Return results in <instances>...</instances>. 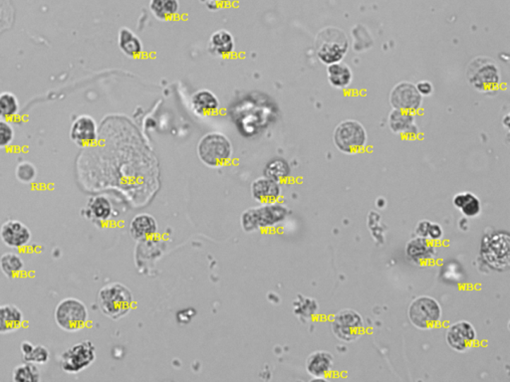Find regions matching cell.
Instances as JSON below:
<instances>
[{
  "label": "cell",
  "instance_id": "6da1fadb",
  "mask_svg": "<svg viewBox=\"0 0 510 382\" xmlns=\"http://www.w3.org/2000/svg\"><path fill=\"white\" fill-rule=\"evenodd\" d=\"M98 304L104 316L118 321L130 313L134 304V297L124 284L111 283L99 291Z\"/></svg>",
  "mask_w": 510,
  "mask_h": 382
},
{
  "label": "cell",
  "instance_id": "7a4b0ae2",
  "mask_svg": "<svg viewBox=\"0 0 510 382\" xmlns=\"http://www.w3.org/2000/svg\"><path fill=\"white\" fill-rule=\"evenodd\" d=\"M289 214V208L278 202L250 207L241 214V228L248 233L270 228L284 222Z\"/></svg>",
  "mask_w": 510,
  "mask_h": 382
},
{
  "label": "cell",
  "instance_id": "3957f363",
  "mask_svg": "<svg viewBox=\"0 0 510 382\" xmlns=\"http://www.w3.org/2000/svg\"><path fill=\"white\" fill-rule=\"evenodd\" d=\"M198 156L210 168H221L233 158V149L229 137L221 133H207L200 140Z\"/></svg>",
  "mask_w": 510,
  "mask_h": 382
},
{
  "label": "cell",
  "instance_id": "277c9868",
  "mask_svg": "<svg viewBox=\"0 0 510 382\" xmlns=\"http://www.w3.org/2000/svg\"><path fill=\"white\" fill-rule=\"evenodd\" d=\"M483 262L492 270L504 272L510 266V236L507 231H493L483 237L480 246Z\"/></svg>",
  "mask_w": 510,
  "mask_h": 382
},
{
  "label": "cell",
  "instance_id": "5b68a950",
  "mask_svg": "<svg viewBox=\"0 0 510 382\" xmlns=\"http://www.w3.org/2000/svg\"><path fill=\"white\" fill-rule=\"evenodd\" d=\"M466 76L470 86L483 94L494 93L502 84V74L497 63L487 57L475 58L468 64Z\"/></svg>",
  "mask_w": 510,
  "mask_h": 382
},
{
  "label": "cell",
  "instance_id": "8992f818",
  "mask_svg": "<svg viewBox=\"0 0 510 382\" xmlns=\"http://www.w3.org/2000/svg\"><path fill=\"white\" fill-rule=\"evenodd\" d=\"M315 45L319 61L326 66L342 61L349 50L346 34L335 27L323 29L316 38Z\"/></svg>",
  "mask_w": 510,
  "mask_h": 382
},
{
  "label": "cell",
  "instance_id": "52a82bcc",
  "mask_svg": "<svg viewBox=\"0 0 510 382\" xmlns=\"http://www.w3.org/2000/svg\"><path fill=\"white\" fill-rule=\"evenodd\" d=\"M54 321L64 332H79L88 323V308L81 300L71 297L62 299L55 307Z\"/></svg>",
  "mask_w": 510,
  "mask_h": 382
},
{
  "label": "cell",
  "instance_id": "ba28073f",
  "mask_svg": "<svg viewBox=\"0 0 510 382\" xmlns=\"http://www.w3.org/2000/svg\"><path fill=\"white\" fill-rule=\"evenodd\" d=\"M333 141L343 154H356L363 152L368 142V134L361 123L345 120L336 127Z\"/></svg>",
  "mask_w": 510,
  "mask_h": 382
},
{
  "label": "cell",
  "instance_id": "9c48e42d",
  "mask_svg": "<svg viewBox=\"0 0 510 382\" xmlns=\"http://www.w3.org/2000/svg\"><path fill=\"white\" fill-rule=\"evenodd\" d=\"M408 320L420 330H431L442 321V309L436 299L420 296L415 299L408 307Z\"/></svg>",
  "mask_w": 510,
  "mask_h": 382
},
{
  "label": "cell",
  "instance_id": "30bf717a",
  "mask_svg": "<svg viewBox=\"0 0 510 382\" xmlns=\"http://www.w3.org/2000/svg\"><path fill=\"white\" fill-rule=\"evenodd\" d=\"M96 347L91 340L75 343L60 355V367L68 374H77L85 371L95 362Z\"/></svg>",
  "mask_w": 510,
  "mask_h": 382
},
{
  "label": "cell",
  "instance_id": "8fae6325",
  "mask_svg": "<svg viewBox=\"0 0 510 382\" xmlns=\"http://www.w3.org/2000/svg\"><path fill=\"white\" fill-rule=\"evenodd\" d=\"M331 328L341 342L353 343L364 332L363 318L354 309H342L333 318Z\"/></svg>",
  "mask_w": 510,
  "mask_h": 382
},
{
  "label": "cell",
  "instance_id": "7c38bea8",
  "mask_svg": "<svg viewBox=\"0 0 510 382\" xmlns=\"http://www.w3.org/2000/svg\"><path fill=\"white\" fill-rule=\"evenodd\" d=\"M424 97L417 90L415 84L400 82L390 93V103L394 110L415 113L422 108Z\"/></svg>",
  "mask_w": 510,
  "mask_h": 382
},
{
  "label": "cell",
  "instance_id": "4fadbf2b",
  "mask_svg": "<svg viewBox=\"0 0 510 382\" xmlns=\"http://www.w3.org/2000/svg\"><path fill=\"white\" fill-rule=\"evenodd\" d=\"M478 335L470 321H459L449 326L446 340L449 347L456 352H465L475 345Z\"/></svg>",
  "mask_w": 510,
  "mask_h": 382
},
{
  "label": "cell",
  "instance_id": "5bb4252c",
  "mask_svg": "<svg viewBox=\"0 0 510 382\" xmlns=\"http://www.w3.org/2000/svg\"><path fill=\"white\" fill-rule=\"evenodd\" d=\"M0 239L11 249L26 247L32 240L30 229L19 220H7L0 227Z\"/></svg>",
  "mask_w": 510,
  "mask_h": 382
},
{
  "label": "cell",
  "instance_id": "9a60e30c",
  "mask_svg": "<svg viewBox=\"0 0 510 382\" xmlns=\"http://www.w3.org/2000/svg\"><path fill=\"white\" fill-rule=\"evenodd\" d=\"M70 139L77 146H93L98 139V125L91 116L81 115L75 118L70 129Z\"/></svg>",
  "mask_w": 510,
  "mask_h": 382
},
{
  "label": "cell",
  "instance_id": "2e32d148",
  "mask_svg": "<svg viewBox=\"0 0 510 382\" xmlns=\"http://www.w3.org/2000/svg\"><path fill=\"white\" fill-rule=\"evenodd\" d=\"M250 191L255 202L260 204L277 202L282 195L280 183L265 175L253 180V183H251Z\"/></svg>",
  "mask_w": 510,
  "mask_h": 382
},
{
  "label": "cell",
  "instance_id": "e0dca14e",
  "mask_svg": "<svg viewBox=\"0 0 510 382\" xmlns=\"http://www.w3.org/2000/svg\"><path fill=\"white\" fill-rule=\"evenodd\" d=\"M388 125L394 134L406 137H415L420 133L413 113L393 110L389 115Z\"/></svg>",
  "mask_w": 510,
  "mask_h": 382
},
{
  "label": "cell",
  "instance_id": "ac0fdd59",
  "mask_svg": "<svg viewBox=\"0 0 510 382\" xmlns=\"http://www.w3.org/2000/svg\"><path fill=\"white\" fill-rule=\"evenodd\" d=\"M334 366L332 355L324 350L312 352L306 360V371L317 381H323Z\"/></svg>",
  "mask_w": 510,
  "mask_h": 382
},
{
  "label": "cell",
  "instance_id": "d6986e66",
  "mask_svg": "<svg viewBox=\"0 0 510 382\" xmlns=\"http://www.w3.org/2000/svg\"><path fill=\"white\" fill-rule=\"evenodd\" d=\"M193 112L200 117H209L219 111V100L216 94L207 89H200L195 92L190 99Z\"/></svg>",
  "mask_w": 510,
  "mask_h": 382
},
{
  "label": "cell",
  "instance_id": "ffe728a7",
  "mask_svg": "<svg viewBox=\"0 0 510 382\" xmlns=\"http://www.w3.org/2000/svg\"><path fill=\"white\" fill-rule=\"evenodd\" d=\"M236 49V40L229 31L221 29L210 35L207 50L212 56L227 58L231 56Z\"/></svg>",
  "mask_w": 510,
  "mask_h": 382
},
{
  "label": "cell",
  "instance_id": "44dd1931",
  "mask_svg": "<svg viewBox=\"0 0 510 382\" xmlns=\"http://www.w3.org/2000/svg\"><path fill=\"white\" fill-rule=\"evenodd\" d=\"M24 315L16 304H0V335H8L23 328Z\"/></svg>",
  "mask_w": 510,
  "mask_h": 382
},
{
  "label": "cell",
  "instance_id": "7402d4cb",
  "mask_svg": "<svg viewBox=\"0 0 510 382\" xmlns=\"http://www.w3.org/2000/svg\"><path fill=\"white\" fill-rule=\"evenodd\" d=\"M158 222L152 215L138 214L130 223V232L136 240H147L158 232Z\"/></svg>",
  "mask_w": 510,
  "mask_h": 382
},
{
  "label": "cell",
  "instance_id": "603a6c76",
  "mask_svg": "<svg viewBox=\"0 0 510 382\" xmlns=\"http://www.w3.org/2000/svg\"><path fill=\"white\" fill-rule=\"evenodd\" d=\"M406 253L411 260L422 264L427 262L435 255L434 246L432 245L431 240L423 237L418 236L417 238L412 239L407 244L406 247Z\"/></svg>",
  "mask_w": 510,
  "mask_h": 382
},
{
  "label": "cell",
  "instance_id": "cb8c5ba5",
  "mask_svg": "<svg viewBox=\"0 0 510 382\" xmlns=\"http://www.w3.org/2000/svg\"><path fill=\"white\" fill-rule=\"evenodd\" d=\"M327 78L329 83L335 89H347L353 81L351 68L342 62L329 65L327 67Z\"/></svg>",
  "mask_w": 510,
  "mask_h": 382
},
{
  "label": "cell",
  "instance_id": "d4e9b609",
  "mask_svg": "<svg viewBox=\"0 0 510 382\" xmlns=\"http://www.w3.org/2000/svg\"><path fill=\"white\" fill-rule=\"evenodd\" d=\"M118 45L120 50L130 58L141 56L142 52V43L141 39L134 33V31L127 27L120 29L118 34Z\"/></svg>",
  "mask_w": 510,
  "mask_h": 382
},
{
  "label": "cell",
  "instance_id": "484cf974",
  "mask_svg": "<svg viewBox=\"0 0 510 382\" xmlns=\"http://www.w3.org/2000/svg\"><path fill=\"white\" fill-rule=\"evenodd\" d=\"M85 210L89 218L95 219L97 221H107L113 214L112 203L103 195L90 198Z\"/></svg>",
  "mask_w": 510,
  "mask_h": 382
},
{
  "label": "cell",
  "instance_id": "4316f807",
  "mask_svg": "<svg viewBox=\"0 0 510 382\" xmlns=\"http://www.w3.org/2000/svg\"><path fill=\"white\" fill-rule=\"evenodd\" d=\"M453 202L454 207L458 208L461 214L470 218L478 216L482 211L480 200L471 192L458 193L454 197Z\"/></svg>",
  "mask_w": 510,
  "mask_h": 382
},
{
  "label": "cell",
  "instance_id": "83f0119b",
  "mask_svg": "<svg viewBox=\"0 0 510 382\" xmlns=\"http://www.w3.org/2000/svg\"><path fill=\"white\" fill-rule=\"evenodd\" d=\"M150 11L157 19L171 20L180 11L178 0H150Z\"/></svg>",
  "mask_w": 510,
  "mask_h": 382
},
{
  "label": "cell",
  "instance_id": "f1b7e54d",
  "mask_svg": "<svg viewBox=\"0 0 510 382\" xmlns=\"http://www.w3.org/2000/svg\"><path fill=\"white\" fill-rule=\"evenodd\" d=\"M25 263L18 253L6 252L0 256V270L8 279H13L23 272Z\"/></svg>",
  "mask_w": 510,
  "mask_h": 382
},
{
  "label": "cell",
  "instance_id": "f546056e",
  "mask_svg": "<svg viewBox=\"0 0 510 382\" xmlns=\"http://www.w3.org/2000/svg\"><path fill=\"white\" fill-rule=\"evenodd\" d=\"M12 379L14 382H38L41 381V371L37 364L25 362L13 369Z\"/></svg>",
  "mask_w": 510,
  "mask_h": 382
},
{
  "label": "cell",
  "instance_id": "4dcf8cb0",
  "mask_svg": "<svg viewBox=\"0 0 510 382\" xmlns=\"http://www.w3.org/2000/svg\"><path fill=\"white\" fill-rule=\"evenodd\" d=\"M291 173L289 163L284 159H273L265 166V175L281 183L286 180Z\"/></svg>",
  "mask_w": 510,
  "mask_h": 382
},
{
  "label": "cell",
  "instance_id": "1f68e13d",
  "mask_svg": "<svg viewBox=\"0 0 510 382\" xmlns=\"http://www.w3.org/2000/svg\"><path fill=\"white\" fill-rule=\"evenodd\" d=\"M19 112L18 99L11 92L0 94V120H11Z\"/></svg>",
  "mask_w": 510,
  "mask_h": 382
},
{
  "label": "cell",
  "instance_id": "d6a6232c",
  "mask_svg": "<svg viewBox=\"0 0 510 382\" xmlns=\"http://www.w3.org/2000/svg\"><path fill=\"white\" fill-rule=\"evenodd\" d=\"M318 304L315 300L307 298V297L299 295L296 301H294V314L299 318L310 320L318 312Z\"/></svg>",
  "mask_w": 510,
  "mask_h": 382
},
{
  "label": "cell",
  "instance_id": "836d02e7",
  "mask_svg": "<svg viewBox=\"0 0 510 382\" xmlns=\"http://www.w3.org/2000/svg\"><path fill=\"white\" fill-rule=\"evenodd\" d=\"M16 176L19 183L30 185L37 178V169L29 161H21L16 168Z\"/></svg>",
  "mask_w": 510,
  "mask_h": 382
},
{
  "label": "cell",
  "instance_id": "e575fe53",
  "mask_svg": "<svg viewBox=\"0 0 510 382\" xmlns=\"http://www.w3.org/2000/svg\"><path fill=\"white\" fill-rule=\"evenodd\" d=\"M24 360L32 362V364H37V366H42V364H46L49 362L50 352L44 345H35V349H33L30 355L24 357Z\"/></svg>",
  "mask_w": 510,
  "mask_h": 382
},
{
  "label": "cell",
  "instance_id": "d590c367",
  "mask_svg": "<svg viewBox=\"0 0 510 382\" xmlns=\"http://www.w3.org/2000/svg\"><path fill=\"white\" fill-rule=\"evenodd\" d=\"M14 140V130L11 123L0 120V149L11 146Z\"/></svg>",
  "mask_w": 510,
  "mask_h": 382
},
{
  "label": "cell",
  "instance_id": "8d00e7d4",
  "mask_svg": "<svg viewBox=\"0 0 510 382\" xmlns=\"http://www.w3.org/2000/svg\"><path fill=\"white\" fill-rule=\"evenodd\" d=\"M442 234H444V232H442L441 225L431 222L429 230H427V239H429V240H439L442 237Z\"/></svg>",
  "mask_w": 510,
  "mask_h": 382
},
{
  "label": "cell",
  "instance_id": "74e56055",
  "mask_svg": "<svg viewBox=\"0 0 510 382\" xmlns=\"http://www.w3.org/2000/svg\"><path fill=\"white\" fill-rule=\"evenodd\" d=\"M415 87H417V90L420 94V96L423 97L431 96L432 92H434V86L429 81H420L419 83L415 85Z\"/></svg>",
  "mask_w": 510,
  "mask_h": 382
},
{
  "label": "cell",
  "instance_id": "f35d334b",
  "mask_svg": "<svg viewBox=\"0 0 510 382\" xmlns=\"http://www.w3.org/2000/svg\"><path fill=\"white\" fill-rule=\"evenodd\" d=\"M430 224H431V221H427V220L420 221L417 226H415V233H417V235L423 237V238H427Z\"/></svg>",
  "mask_w": 510,
  "mask_h": 382
},
{
  "label": "cell",
  "instance_id": "ab89813d",
  "mask_svg": "<svg viewBox=\"0 0 510 382\" xmlns=\"http://www.w3.org/2000/svg\"><path fill=\"white\" fill-rule=\"evenodd\" d=\"M33 349H35V345H32V343L28 342V340H24V342L21 343L20 350L23 359L30 355Z\"/></svg>",
  "mask_w": 510,
  "mask_h": 382
},
{
  "label": "cell",
  "instance_id": "60d3db41",
  "mask_svg": "<svg viewBox=\"0 0 510 382\" xmlns=\"http://www.w3.org/2000/svg\"><path fill=\"white\" fill-rule=\"evenodd\" d=\"M224 1H226V0H204L205 6L209 9L217 8V7H219V4Z\"/></svg>",
  "mask_w": 510,
  "mask_h": 382
}]
</instances>
